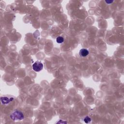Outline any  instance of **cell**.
<instances>
[{
    "mask_svg": "<svg viewBox=\"0 0 124 124\" xmlns=\"http://www.w3.org/2000/svg\"><path fill=\"white\" fill-rule=\"evenodd\" d=\"M83 120H84V122L85 123L88 124V123H90L91 122L92 119H91V118L90 117H89V116H86V117H85L84 118Z\"/></svg>",
    "mask_w": 124,
    "mask_h": 124,
    "instance_id": "6",
    "label": "cell"
},
{
    "mask_svg": "<svg viewBox=\"0 0 124 124\" xmlns=\"http://www.w3.org/2000/svg\"><path fill=\"white\" fill-rule=\"evenodd\" d=\"M10 118L13 121L22 120L24 118V115L23 113L19 111H16L10 116Z\"/></svg>",
    "mask_w": 124,
    "mask_h": 124,
    "instance_id": "1",
    "label": "cell"
},
{
    "mask_svg": "<svg viewBox=\"0 0 124 124\" xmlns=\"http://www.w3.org/2000/svg\"><path fill=\"white\" fill-rule=\"evenodd\" d=\"M13 99L14 98L13 97L8 98L7 97H1V102L3 104H4V105H6L7 104H9L10 102L12 101Z\"/></svg>",
    "mask_w": 124,
    "mask_h": 124,
    "instance_id": "3",
    "label": "cell"
},
{
    "mask_svg": "<svg viewBox=\"0 0 124 124\" xmlns=\"http://www.w3.org/2000/svg\"><path fill=\"white\" fill-rule=\"evenodd\" d=\"M89 54V51L86 49H81L79 51V55L81 57H86Z\"/></svg>",
    "mask_w": 124,
    "mask_h": 124,
    "instance_id": "4",
    "label": "cell"
},
{
    "mask_svg": "<svg viewBox=\"0 0 124 124\" xmlns=\"http://www.w3.org/2000/svg\"><path fill=\"white\" fill-rule=\"evenodd\" d=\"M64 41V38L62 36H58L56 38V42L59 44L63 43Z\"/></svg>",
    "mask_w": 124,
    "mask_h": 124,
    "instance_id": "5",
    "label": "cell"
},
{
    "mask_svg": "<svg viewBox=\"0 0 124 124\" xmlns=\"http://www.w3.org/2000/svg\"><path fill=\"white\" fill-rule=\"evenodd\" d=\"M106 2L107 4H111V3H112V2H113V1H106Z\"/></svg>",
    "mask_w": 124,
    "mask_h": 124,
    "instance_id": "7",
    "label": "cell"
},
{
    "mask_svg": "<svg viewBox=\"0 0 124 124\" xmlns=\"http://www.w3.org/2000/svg\"><path fill=\"white\" fill-rule=\"evenodd\" d=\"M33 69L35 72H39L43 68V64L40 61H36L33 65Z\"/></svg>",
    "mask_w": 124,
    "mask_h": 124,
    "instance_id": "2",
    "label": "cell"
}]
</instances>
